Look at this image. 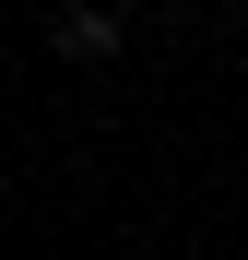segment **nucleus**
Returning a JSON list of instances; mask_svg holds the SVG:
<instances>
[{
  "mask_svg": "<svg viewBox=\"0 0 248 260\" xmlns=\"http://www.w3.org/2000/svg\"><path fill=\"white\" fill-rule=\"evenodd\" d=\"M59 48H71V59H107V48H118V24L95 12V0H71V12H59Z\"/></svg>",
  "mask_w": 248,
  "mask_h": 260,
  "instance_id": "nucleus-1",
  "label": "nucleus"
}]
</instances>
